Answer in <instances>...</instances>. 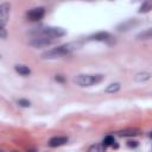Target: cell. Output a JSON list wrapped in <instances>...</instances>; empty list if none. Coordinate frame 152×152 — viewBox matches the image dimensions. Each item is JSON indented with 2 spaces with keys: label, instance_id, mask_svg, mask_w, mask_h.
Listing matches in <instances>:
<instances>
[{
  "label": "cell",
  "instance_id": "7c38bea8",
  "mask_svg": "<svg viewBox=\"0 0 152 152\" xmlns=\"http://www.w3.org/2000/svg\"><path fill=\"white\" fill-rule=\"evenodd\" d=\"M15 70H17V72H19V74H21L24 76L28 75L31 72V70L27 66H25V65H15Z\"/></svg>",
  "mask_w": 152,
  "mask_h": 152
},
{
  "label": "cell",
  "instance_id": "6da1fadb",
  "mask_svg": "<svg viewBox=\"0 0 152 152\" xmlns=\"http://www.w3.org/2000/svg\"><path fill=\"white\" fill-rule=\"evenodd\" d=\"M80 46H81V43H68V44L61 45V46H58L56 49H52V50L45 52L43 55V57L44 58H57V57H62V56H65V55L71 53L72 51L77 50Z\"/></svg>",
  "mask_w": 152,
  "mask_h": 152
},
{
  "label": "cell",
  "instance_id": "2e32d148",
  "mask_svg": "<svg viewBox=\"0 0 152 152\" xmlns=\"http://www.w3.org/2000/svg\"><path fill=\"white\" fill-rule=\"evenodd\" d=\"M88 152H102V146L100 145H93Z\"/></svg>",
  "mask_w": 152,
  "mask_h": 152
},
{
  "label": "cell",
  "instance_id": "e0dca14e",
  "mask_svg": "<svg viewBox=\"0 0 152 152\" xmlns=\"http://www.w3.org/2000/svg\"><path fill=\"white\" fill-rule=\"evenodd\" d=\"M139 76H142V77H135L137 81H145V80H148L150 78V74H140Z\"/></svg>",
  "mask_w": 152,
  "mask_h": 152
},
{
  "label": "cell",
  "instance_id": "9a60e30c",
  "mask_svg": "<svg viewBox=\"0 0 152 152\" xmlns=\"http://www.w3.org/2000/svg\"><path fill=\"white\" fill-rule=\"evenodd\" d=\"M119 89H120V84L119 83H113V84H109L106 88V91L107 93H114V91H118Z\"/></svg>",
  "mask_w": 152,
  "mask_h": 152
},
{
  "label": "cell",
  "instance_id": "ba28073f",
  "mask_svg": "<svg viewBox=\"0 0 152 152\" xmlns=\"http://www.w3.org/2000/svg\"><path fill=\"white\" fill-rule=\"evenodd\" d=\"M66 141H68V138H66V137H55V138H51V139L49 140V146H51V147H57V146L64 145Z\"/></svg>",
  "mask_w": 152,
  "mask_h": 152
},
{
  "label": "cell",
  "instance_id": "8992f818",
  "mask_svg": "<svg viewBox=\"0 0 152 152\" xmlns=\"http://www.w3.org/2000/svg\"><path fill=\"white\" fill-rule=\"evenodd\" d=\"M89 40H100V42H113V37L108 32H99L89 37Z\"/></svg>",
  "mask_w": 152,
  "mask_h": 152
},
{
  "label": "cell",
  "instance_id": "ac0fdd59",
  "mask_svg": "<svg viewBox=\"0 0 152 152\" xmlns=\"http://www.w3.org/2000/svg\"><path fill=\"white\" fill-rule=\"evenodd\" d=\"M18 103L21 107H30V101H27V100H19Z\"/></svg>",
  "mask_w": 152,
  "mask_h": 152
},
{
  "label": "cell",
  "instance_id": "ffe728a7",
  "mask_svg": "<svg viewBox=\"0 0 152 152\" xmlns=\"http://www.w3.org/2000/svg\"><path fill=\"white\" fill-rule=\"evenodd\" d=\"M151 138H152V132H151Z\"/></svg>",
  "mask_w": 152,
  "mask_h": 152
},
{
  "label": "cell",
  "instance_id": "5bb4252c",
  "mask_svg": "<svg viewBox=\"0 0 152 152\" xmlns=\"http://www.w3.org/2000/svg\"><path fill=\"white\" fill-rule=\"evenodd\" d=\"M132 25H134V21H133V20H128V21H126V23H122L118 28H119V31H124V30L131 28Z\"/></svg>",
  "mask_w": 152,
  "mask_h": 152
},
{
  "label": "cell",
  "instance_id": "8fae6325",
  "mask_svg": "<svg viewBox=\"0 0 152 152\" xmlns=\"http://www.w3.org/2000/svg\"><path fill=\"white\" fill-rule=\"evenodd\" d=\"M152 10V1H145L142 2V5L140 6L139 8V12L140 13H145V12H148Z\"/></svg>",
  "mask_w": 152,
  "mask_h": 152
},
{
  "label": "cell",
  "instance_id": "d6986e66",
  "mask_svg": "<svg viewBox=\"0 0 152 152\" xmlns=\"http://www.w3.org/2000/svg\"><path fill=\"white\" fill-rule=\"evenodd\" d=\"M127 145H128L129 147H137V146H138V142H137V141H128Z\"/></svg>",
  "mask_w": 152,
  "mask_h": 152
},
{
  "label": "cell",
  "instance_id": "30bf717a",
  "mask_svg": "<svg viewBox=\"0 0 152 152\" xmlns=\"http://www.w3.org/2000/svg\"><path fill=\"white\" fill-rule=\"evenodd\" d=\"M138 39H152V27L151 28H147L142 32H140L138 36H137Z\"/></svg>",
  "mask_w": 152,
  "mask_h": 152
},
{
  "label": "cell",
  "instance_id": "7a4b0ae2",
  "mask_svg": "<svg viewBox=\"0 0 152 152\" xmlns=\"http://www.w3.org/2000/svg\"><path fill=\"white\" fill-rule=\"evenodd\" d=\"M102 80L103 75H77L74 81L80 87H90L93 84L100 83Z\"/></svg>",
  "mask_w": 152,
  "mask_h": 152
},
{
  "label": "cell",
  "instance_id": "4fadbf2b",
  "mask_svg": "<svg viewBox=\"0 0 152 152\" xmlns=\"http://www.w3.org/2000/svg\"><path fill=\"white\" fill-rule=\"evenodd\" d=\"M114 142H115L114 137H113V135H107V137H104V139H103V141H102V145L106 147V146H112V145H114Z\"/></svg>",
  "mask_w": 152,
  "mask_h": 152
},
{
  "label": "cell",
  "instance_id": "9c48e42d",
  "mask_svg": "<svg viewBox=\"0 0 152 152\" xmlns=\"http://www.w3.org/2000/svg\"><path fill=\"white\" fill-rule=\"evenodd\" d=\"M139 129H135V128H128V129H124V131H120L119 132V135L120 137H133V135H137L139 134Z\"/></svg>",
  "mask_w": 152,
  "mask_h": 152
},
{
  "label": "cell",
  "instance_id": "3957f363",
  "mask_svg": "<svg viewBox=\"0 0 152 152\" xmlns=\"http://www.w3.org/2000/svg\"><path fill=\"white\" fill-rule=\"evenodd\" d=\"M38 32L42 34V37H46L51 39L59 38L65 34V31L62 30L61 27H42V30H39Z\"/></svg>",
  "mask_w": 152,
  "mask_h": 152
},
{
  "label": "cell",
  "instance_id": "277c9868",
  "mask_svg": "<svg viewBox=\"0 0 152 152\" xmlns=\"http://www.w3.org/2000/svg\"><path fill=\"white\" fill-rule=\"evenodd\" d=\"M44 13H45V11L43 7H36L27 12V18L31 21H38L44 17Z\"/></svg>",
  "mask_w": 152,
  "mask_h": 152
},
{
  "label": "cell",
  "instance_id": "52a82bcc",
  "mask_svg": "<svg viewBox=\"0 0 152 152\" xmlns=\"http://www.w3.org/2000/svg\"><path fill=\"white\" fill-rule=\"evenodd\" d=\"M55 42V39H51V38H46V37H37L34 38L31 44L36 48H40V46H46V45H50Z\"/></svg>",
  "mask_w": 152,
  "mask_h": 152
},
{
  "label": "cell",
  "instance_id": "5b68a950",
  "mask_svg": "<svg viewBox=\"0 0 152 152\" xmlns=\"http://www.w3.org/2000/svg\"><path fill=\"white\" fill-rule=\"evenodd\" d=\"M8 15H10V5L7 2H4L0 5V25H1V27H5Z\"/></svg>",
  "mask_w": 152,
  "mask_h": 152
}]
</instances>
